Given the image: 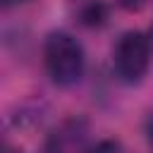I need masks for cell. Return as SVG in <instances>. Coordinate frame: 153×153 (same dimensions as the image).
I'll return each instance as SVG.
<instances>
[{
  "label": "cell",
  "instance_id": "5",
  "mask_svg": "<svg viewBox=\"0 0 153 153\" xmlns=\"http://www.w3.org/2000/svg\"><path fill=\"white\" fill-rule=\"evenodd\" d=\"M81 153H120V141H115V139H100V141L86 146Z\"/></svg>",
  "mask_w": 153,
  "mask_h": 153
},
{
  "label": "cell",
  "instance_id": "1",
  "mask_svg": "<svg viewBox=\"0 0 153 153\" xmlns=\"http://www.w3.org/2000/svg\"><path fill=\"white\" fill-rule=\"evenodd\" d=\"M43 65L55 86L69 88L81 81L86 69V55L81 43L67 31H53L43 43Z\"/></svg>",
  "mask_w": 153,
  "mask_h": 153
},
{
  "label": "cell",
  "instance_id": "2",
  "mask_svg": "<svg viewBox=\"0 0 153 153\" xmlns=\"http://www.w3.org/2000/svg\"><path fill=\"white\" fill-rule=\"evenodd\" d=\"M151 67V38L143 31H124L112 48V69L122 84H139Z\"/></svg>",
  "mask_w": 153,
  "mask_h": 153
},
{
  "label": "cell",
  "instance_id": "3",
  "mask_svg": "<svg viewBox=\"0 0 153 153\" xmlns=\"http://www.w3.org/2000/svg\"><path fill=\"white\" fill-rule=\"evenodd\" d=\"M88 122L84 117L62 120L45 141V153H81L88 143Z\"/></svg>",
  "mask_w": 153,
  "mask_h": 153
},
{
  "label": "cell",
  "instance_id": "7",
  "mask_svg": "<svg viewBox=\"0 0 153 153\" xmlns=\"http://www.w3.org/2000/svg\"><path fill=\"white\" fill-rule=\"evenodd\" d=\"M146 139H148V143L153 146V112H151L148 120H146Z\"/></svg>",
  "mask_w": 153,
  "mask_h": 153
},
{
  "label": "cell",
  "instance_id": "6",
  "mask_svg": "<svg viewBox=\"0 0 153 153\" xmlns=\"http://www.w3.org/2000/svg\"><path fill=\"white\" fill-rule=\"evenodd\" d=\"M120 5H122L124 10H139V7L143 5V0H120Z\"/></svg>",
  "mask_w": 153,
  "mask_h": 153
},
{
  "label": "cell",
  "instance_id": "9",
  "mask_svg": "<svg viewBox=\"0 0 153 153\" xmlns=\"http://www.w3.org/2000/svg\"><path fill=\"white\" fill-rule=\"evenodd\" d=\"M2 153H22V151H19V148H12L10 143H5V146H2Z\"/></svg>",
  "mask_w": 153,
  "mask_h": 153
},
{
  "label": "cell",
  "instance_id": "8",
  "mask_svg": "<svg viewBox=\"0 0 153 153\" xmlns=\"http://www.w3.org/2000/svg\"><path fill=\"white\" fill-rule=\"evenodd\" d=\"M26 0H2V7H14V5H22Z\"/></svg>",
  "mask_w": 153,
  "mask_h": 153
},
{
  "label": "cell",
  "instance_id": "4",
  "mask_svg": "<svg viewBox=\"0 0 153 153\" xmlns=\"http://www.w3.org/2000/svg\"><path fill=\"white\" fill-rule=\"evenodd\" d=\"M79 22L86 26H103L108 22V5L103 0H88L79 10Z\"/></svg>",
  "mask_w": 153,
  "mask_h": 153
}]
</instances>
